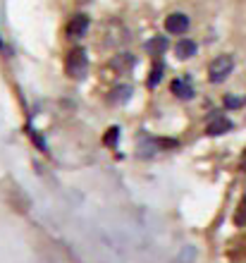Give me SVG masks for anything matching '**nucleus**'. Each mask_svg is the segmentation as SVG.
Masks as SVG:
<instances>
[{"label":"nucleus","instance_id":"423d86ee","mask_svg":"<svg viewBox=\"0 0 246 263\" xmlns=\"http://www.w3.org/2000/svg\"><path fill=\"white\" fill-rule=\"evenodd\" d=\"M172 93L177 98H194V86L189 79H175L172 82Z\"/></svg>","mask_w":246,"mask_h":263},{"label":"nucleus","instance_id":"39448f33","mask_svg":"<svg viewBox=\"0 0 246 263\" xmlns=\"http://www.w3.org/2000/svg\"><path fill=\"white\" fill-rule=\"evenodd\" d=\"M208 134H213V137H218V134H225V132L232 129V120L227 118V115H213L211 120H208Z\"/></svg>","mask_w":246,"mask_h":263},{"label":"nucleus","instance_id":"2eb2a0df","mask_svg":"<svg viewBox=\"0 0 246 263\" xmlns=\"http://www.w3.org/2000/svg\"><path fill=\"white\" fill-rule=\"evenodd\" d=\"M241 167L246 170V153H244V158H241Z\"/></svg>","mask_w":246,"mask_h":263},{"label":"nucleus","instance_id":"20e7f679","mask_svg":"<svg viewBox=\"0 0 246 263\" xmlns=\"http://www.w3.org/2000/svg\"><path fill=\"white\" fill-rule=\"evenodd\" d=\"M89 31V17L86 14H74L67 24V36L69 39H82Z\"/></svg>","mask_w":246,"mask_h":263},{"label":"nucleus","instance_id":"dca6fc26","mask_svg":"<svg viewBox=\"0 0 246 263\" xmlns=\"http://www.w3.org/2000/svg\"><path fill=\"white\" fill-rule=\"evenodd\" d=\"M0 48H3V36H0Z\"/></svg>","mask_w":246,"mask_h":263},{"label":"nucleus","instance_id":"9d476101","mask_svg":"<svg viewBox=\"0 0 246 263\" xmlns=\"http://www.w3.org/2000/svg\"><path fill=\"white\" fill-rule=\"evenodd\" d=\"M163 74H165V65L163 63H156V65H153V69H150V77H148V86H150V89L160 84Z\"/></svg>","mask_w":246,"mask_h":263},{"label":"nucleus","instance_id":"f03ea898","mask_svg":"<svg viewBox=\"0 0 246 263\" xmlns=\"http://www.w3.org/2000/svg\"><path fill=\"white\" fill-rule=\"evenodd\" d=\"M65 67H67V74H69V77H74V79H82V77L86 74V69H89V60H86V53H84L82 48L69 50Z\"/></svg>","mask_w":246,"mask_h":263},{"label":"nucleus","instance_id":"0eeeda50","mask_svg":"<svg viewBox=\"0 0 246 263\" xmlns=\"http://www.w3.org/2000/svg\"><path fill=\"white\" fill-rule=\"evenodd\" d=\"M146 50H148V55L160 58L165 50H167V39H165V36H153V39L146 43Z\"/></svg>","mask_w":246,"mask_h":263},{"label":"nucleus","instance_id":"9b49d317","mask_svg":"<svg viewBox=\"0 0 246 263\" xmlns=\"http://www.w3.org/2000/svg\"><path fill=\"white\" fill-rule=\"evenodd\" d=\"M234 225H237V228H244V225H246V196L239 201V206H237V213H234Z\"/></svg>","mask_w":246,"mask_h":263},{"label":"nucleus","instance_id":"ddd939ff","mask_svg":"<svg viewBox=\"0 0 246 263\" xmlns=\"http://www.w3.org/2000/svg\"><path fill=\"white\" fill-rule=\"evenodd\" d=\"M117 137H120V129L117 127H112V129H108V134H105V144H117Z\"/></svg>","mask_w":246,"mask_h":263},{"label":"nucleus","instance_id":"4468645a","mask_svg":"<svg viewBox=\"0 0 246 263\" xmlns=\"http://www.w3.org/2000/svg\"><path fill=\"white\" fill-rule=\"evenodd\" d=\"M241 103H244L241 98H234V96H227L225 98V105H227V108H239Z\"/></svg>","mask_w":246,"mask_h":263},{"label":"nucleus","instance_id":"f8f14e48","mask_svg":"<svg viewBox=\"0 0 246 263\" xmlns=\"http://www.w3.org/2000/svg\"><path fill=\"white\" fill-rule=\"evenodd\" d=\"M134 65V58H131V53H122V55L115 60V67H131Z\"/></svg>","mask_w":246,"mask_h":263},{"label":"nucleus","instance_id":"1a4fd4ad","mask_svg":"<svg viewBox=\"0 0 246 263\" xmlns=\"http://www.w3.org/2000/svg\"><path fill=\"white\" fill-rule=\"evenodd\" d=\"M129 96H131L129 84H117L115 89L110 91V103H124V101H129Z\"/></svg>","mask_w":246,"mask_h":263},{"label":"nucleus","instance_id":"7ed1b4c3","mask_svg":"<svg viewBox=\"0 0 246 263\" xmlns=\"http://www.w3.org/2000/svg\"><path fill=\"white\" fill-rule=\"evenodd\" d=\"M186 29H189V17L184 12H172L167 14V20H165V31L172 36H182L186 34Z\"/></svg>","mask_w":246,"mask_h":263},{"label":"nucleus","instance_id":"6e6552de","mask_svg":"<svg viewBox=\"0 0 246 263\" xmlns=\"http://www.w3.org/2000/svg\"><path fill=\"white\" fill-rule=\"evenodd\" d=\"M175 53H177L179 60H189V58L196 55V43H194L192 39H182V41L177 43V48H175Z\"/></svg>","mask_w":246,"mask_h":263},{"label":"nucleus","instance_id":"f257e3e1","mask_svg":"<svg viewBox=\"0 0 246 263\" xmlns=\"http://www.w3.org/2000/svg\"><path fill=\"white\" fill-rule=\"evenodd\" d=\"M232 69H234V58L232 55H218L211 63V67H208V79H211L213 84L225 82L227 77L232 74Z\"/></svg>","mask_w":246,"mask_h":263}]
</instances>
